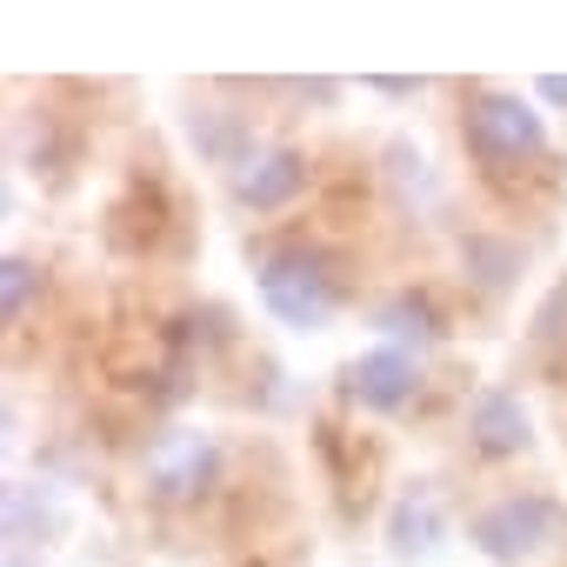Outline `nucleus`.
I'll return each mask as SVG.
<instances>
[{
	"mask_svg": "<svg viewBox=\"0 0 567 567\" xmlns=\"http://www.w3.org/2000/svg\"><path fill=\"white\" fill-rule=\"evenodd\" d=\"M194 147H200V154H214V161H227V167H240V161L254 154L247 121H240V114H227V107H200V114H194Z\"/></svg>",
	"mask_w": 567,
	"mask_h": 567,
	"instance_id": "10",
	"label": "nucleus"
},
{
	"mask_svg": "<svg viewBox=\"0 0 567 567\" xmlns=\"http://www.w3.org/2000/svg\"><path fill=\"white\" fill-rule=\"evenodd\" d=\"M34 280H41V267H34L28 254H8V267H0V315H8V321H21Z\"/></svg>",
	"mask_w": 567,
	"mask_h": 567,
	"instance_id": "13",
	"label": "nucleus"
},
{
	"mask_svg": "<svg viewBox=\"0 0 567 567\" xmlns=\"http://www.w3.org/2000/svg\"><path fill=\"white\" fill-rule=\"evenodd\" d=\"M388 181H394L401 207H414V200H421V207H434V194H441V187H434V174H427V154H421V147H408V141H394V147H388Z\"/></svg>",
	"mask_w": 567,
	"mask_h": 567,
	"instance_id": "11",
	"label": "nucleus"
},
{
	"mask_svg": "<svg viewBox=\"0 0 567 567\" xmlns=\"http://www.w3.org/2000/svg\"><path fill=\"white\" fill-rule=\"evenodd\" d=\"M467 260L481 267V274H474L481 288H507V274H514V247H501V240L474 234V240H467Z\"/></svg>",
	"mask_w": 567,
	"mask_h": 567,
	"instance_id": "14",
	"label": "nucleus"
},
{
	"mask_svg": "<svg viewBox=\"0 0 567 567\" xmlns=\"http://www.w3.org/2000/svg\"><path fill=\"white\" fill-rule=\"evenodd\" d=\"M560 520L567 514L547 494H501V501H487L474 514V547L487 560H527V554H540L560 534Z\"/></svg>",
	"mask_w": 567,
	"mask_h": 567,
	"instance_id": "3",
	"label": "nucleus"
},
{
	"mask_svg": "<svg viewBox=\"0 0 567 567\" xmlns=\"http://www.w3.org/2000/svg\"><path fill=\"white\" fill-rule=\"evenodd\" d=\"M374 328H381V334H394V341H414V348L441 334V328H434V315H427V301H414V295L388 301V308L374 315Z\"/></svg>",
	"mask_w": 567,
	"mask_h": 567,
	"instance_id": "12",
	"label": "nucleus"
},
{
	"mask_svg": "<svg viewBox=\"0 0 567 567\" xmlns=\"http://www.w3.org/2000/svg\"><path fill=\"white\" fill-rule=\"evenodd\" d=\"M54 520H61V501H54L48 481H8V540L14 547L54 534Z\"/></svg>",
	"mask_w": 567,
	"mask_h": 567,
	"instance_id": "9",
	"label": "nucleus"
},
{
	"mask_svg": "<svg viewBox=\"0 0 567 567\" xmlns=\"http://www.w3.org/2000/svg\"><path fill=\"white\" fill-rule=\"evenodd\" d=\"M8 567H34V560H28V554H21V547H8Z\"/></svg>",
	"mask_w": 567,
	"mask_h": 567,
	"instance_id": "16",
	"label": "nucleus"
},
{
	"mask_svg": "<svg viewBox=\"0 0 567 567\" xmlns=\"http://www.w3.org/2000/svg\"><path fill=\"white\" fill-rule=\"evenodd\" d=\"M254 280H260V301L280 328H328L334 308H341V288H334V274L315 247H267L254 260Z\"/></svg>",
	"mask_w": 567,
	"mask_h": 567,
	"instance_id": "1",
	"label": "nucleus"
},
{
	"mask_svg": "<svg viewBox=\"0 0 567 567\" xmlns=\"http://www.w3.org/2000/svg\"><path fill=\"white\" fill-rule=\"evenodd\" d=\"M467 434H474V447H481V454H494V461H507V454H520V447L534 441V434H527V408H520L507 388H487V394L474 401Z\"/></svg>",
	"mask_w": 567,
	"mask_h": 567,
	"instance_id": "8",
	"label": "nucleus"
},
{
	"mask_svg": "<svg viewBox=\"0 0 567 567\" xmlns=\"http://www.w3.org/2000/svg\"><path fill=\"white\" fill-rule=\"evenodd\" d=\"M341 388H348V401H354V408L388 414V408L414 401L421 374H414V354H401V348H374V354H361V361H348V368H341Z\"/></svg>",
	"mask_w": 567,
	"mask_h": 567,
	"instance_id": "5",
	"label": "nucleus"
},
{
	"mask_svg": "<svg viewBox=\"0 0 567 567\" xmlns=\"http://www.w3.org/2000/svg\"><path fill=\"white\" fill-rule=\"evenodd\" d=\"M467 147L487 167H520V161L547 154V127H540V114L520 94H494L487 87V94L467 101Z\"/></svg>",
	"mask_w": 567,
	"mask_h": 567,
	"instance_id": "2",
	"label": "nucleus"
},
{
	"mask_svg": "<svg viewBox=\"0 0 567 567\" xmlns=\"http://www.w3.org/2000/svg\"><path fill=\"white\" fill-rule=\"evenodd\" d=\"M441 534H447L441 494H434V481H414V487L394 501V514H388V547H394L401 560H427V554L441 547Z\"/></svg>",
	"mask_w": 567,
	"mask_h": 567,
	"instance_id": "7",
	"label": "nucleus"
},
{
	"mask_svg": "<svg viewBox=\"0 0 567 567\" xmlns=\"http://www.w3.org/2000/svg\"><path fill=\"white\" fill-rule=\"evenodd\" d=\"M540 101H554V107H567V74H547V81H540Z\"/></svg>",
	"mask_w": 567,
	"mask_h": 567,
	"instance_id": "15",
	"label": "nucleus"
},
{
	"mask_svg": "<svg viewBox=\"0 0 567 567\" xmlns=\"http://www.w3.org/2000/svg\"><path fill=\"white\" fill-rule=\"evenodd\" d=\"M301 187H308V161H301L295 147H254V154L234 167V200L254 207V214L288 207Z\"/></svg>",
	"mask_w": 567,
	"mask_h": 567,
	"instance_id": "4",
	"label": "nucleus"
},
{
	"mask_svg": "<svg viewBox=\"0 0 567 567\" xmlns=\"http://www.w3.org/2000/svg\"><path fill=\"white\" fill-rule=\"evenodd\" d=\"M214 441L207 434H167L154 454H147V481L161 501H194L207 481H214Z\"/></svg>",
	"mask_w": 567,
	"mask_h": 567,
	"instance_id": "6",
	"label": "nucleus"
}]
</instances>
